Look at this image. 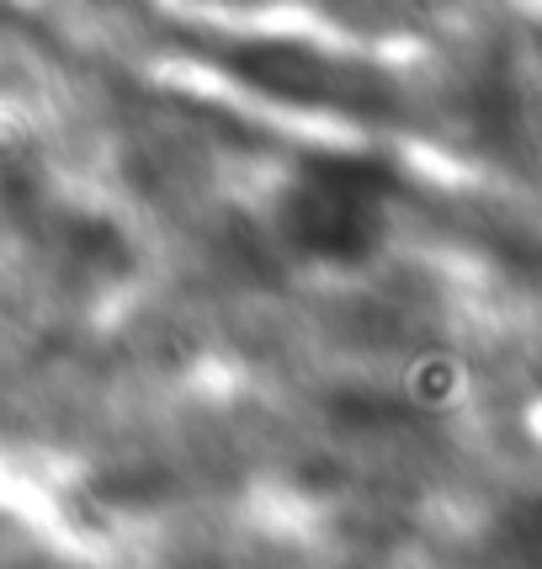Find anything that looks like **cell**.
Wrapping results in <instances>:
<instances>
[{
	"label": "cell",
	"instance_id": "6da1fadb",
	"mask_svg": "<svg viewBox=\"0 0 542 569\" xmlns=\"http://www.w3.org/2000/svg\"><path fill=\"white\" fill-rule=\"evenodd\" d=\"M383 192L368 160H303L277 198V234L309 261H362L383 234Z\"/></svg>",
	"mask_w": 542,
	"mask_h": 569
}]
</instances>
